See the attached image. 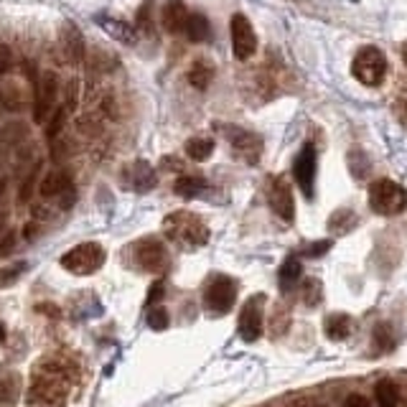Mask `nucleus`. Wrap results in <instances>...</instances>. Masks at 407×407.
Listing matches in <instances>:
<instances>
[{"mask_svg":"<svg viewBox=\"0 0 407 407\" xmlns=\"http://www.w3.org/2000/svg\"><path fill=\"white\" fill-rule=\"evenodd\" d=\"M387 72H389V67H387L385 53L374 46L359 49L354 61H351V74H354V79L361 82V84H367V87H380L382 82L387 79Z\"/></svg>","mask_w":407,"mask_h":407,"instance_id":"1","label":"nucleus"},{"mask_svg":"<svg viewBox=\"0 0 407 407\" xmlns=\"http://www.w3.org/2000/svg\"><path fill=\"white\" fill-rule=\"evenodd\" d=\"M369 204L377 214L394 217V214H402L407 209V191L394 181L380 179L369 186Z\"/></svg>","mask_w":407,"mask_h":407,"instance_id":"2","label":"nucleus"},{"mask_svg":"<svg viewBox=\"0 0 407 407\" xmlns=\"http://www.w3.org/2000/svg\"><path fill=\"white\" fill-rule=\"evenodd\" d=\"M102 262H105V250H102V245H97V242H84V245L69 250V252L61 257V265L74 275L94 273L97 267H102Z\"/></svg>","mask_w":407,"mask_h":407,"instance_id":"3","label":"nucleus"},{"mask_svg":"<svg viewBox=\"0 0 407 407\" xmlns=\"http://www.w3.org/2000/svg\"><path fill=\"white\" fill-rule=\"evenodd\" d=\"M229 34H232V51L240 61H247L257 51V34L245 13H234L229 20Z\"/></svg>","mask_w":407,"mask_h":407,"instance_id":"4","label":"nucleus"},{"mask_svg":"<svg viewBox=\"0 0 407 407\" xmlns=\"http://www.w3.org/2000/svg\"><path fill=\"white\" fill-rule=\"evenodd\" d=\"M234 301H237V283L227 275H217L212 280V285L207 288V295H204V303L212 314L224 316L232 311Z\"/></svg>","mask_w":407,"mask_h":407,"instance_id":"5","label":"nucleus"},{"mask_svg":"<svg viewBox=\"0 0 407 407\" xmlns=\"http://www.w3.org/2000/svg\"><path fill=\"white\" fill-rule=\"evenodd\" d=\"M227 138L232 143L234 153L245 158L250 166H254L262 155V138L260 135L250 133V130H242V127H227Z\"/></svg>","mask_w":407,"mask_h":407,"instance_id":"6","label":"nucleus"},{"mask_svg":"<svg viewBox=\"0 0 407 407\" xmlns=\"http://www.w3.org/2000/svg\"><path fill=\"white\" fill-rule=\"evenodd\" d=\"M293 174H295V181H298V186H301V191L311 199V196H314V186H316V148L311 146V143H306L303 150L298 153V158H295Z\"/></svg>","mask_w":407,"mask_h":407,"instance_id":"7","label":"nucleus"},{"mask_svg":"<svg viewBox=\"0 0 407 407\" xmlns=\"http://www.w3.org/2000/svg\"><path fill=\"white\" fill-rule=\"evenodd\" d=\"M260 303H262V295H254L245 303L240 314V339L252 344V341L260 339L262 334V311H260Z\"/></svg>","mask_w":407,"mask_h":407,"instance_id":"8","label":"nucleus"},{"mask_svg":"<svg viewBox=\"0 0 407 407\" xmlns=\"http://www.w3.org/2000/svg\"><path fill=\"white\" fill-rule=\"evenodd\" d=\"M267 199H270V207H273V212L280 217L283 221H293L295 217V204H293V191H290V186H288L283 179H273V186H270V194H267Z\"/></svg>","mask_w":407,"mask_h":407,"instance_id":"9","label":"nucleus"},{"mask_svg":"<svg viewBox=\"0 0 407 407\" xmlns=\"http://www.w3.org/2000/svg\"><path fill=\"white\" fill-rule=\"evenodd\" d=\"M56 92H59V79H56V74L44 72L39 82V100H36V110H34L36 122H41L46 117V112L53 107V100H56Z\"/></svg>","mask_w":407,"mask_h":407,"instance_id":"10","label":"nucleus"},{"mask_svg":"<svg viewBox=\"0 0 407 407\" xmlns=\"http://www.w3.org/2000/svg\"><path fill=\"white\" fill-rule=\"evenodd\" d=\"M61 49H64V53H67V59L72 64H79L84 59L87 44H84V36L74 23H64V28H61Z\"/></svg>","mask_w":407,"mask_h":407,"instance_id":"11","label":"nucleus"},{"mask_svg":"<svg viewBox=\"0 0 407 407\" xmlns=\"http://www.w3.org/2000/svg\"><path fill=\"white\" fill-rule=\"evenodd\" d=\"M188 11L183 6V0H168L163 11H160V23L166 28L168 34H183V26H186Z\"/></svg>","mask_w":407,"mask_h":407,"instance_id":"12","label":"nucleus"},{"mask_svg":"<svg viewBox=\"0 0 407 407\" xmlns=\"http://www.w3.org/2000/svg\"><path fill=\"white\" fill-rule=\"evenodd\" d=\"M148 250H138V262H141L143 270H148V273H155V270H160V267L166 265V247L160 245V242L155 240H146Z\"/></svg>","mask_w":407,"mask_h":407,"instance_id":"13","label":"nucleus"},{"mask_svg":"<svg viewBox=\"0 0 407 407\" xmlns=\"http://www.w3.org/2000/svg\"><path fill=\"white\" fill-rule=\"evenodd\" d=\"M188 84L194 89H199V92H204V89H209V84L214 82V67L212 61L204 59V56H199V59H194V64H191V69H188L186 74Z\"/></svg>","mask_w":407,"mask_h":407,"instance_id":"14","label":"nucleus"},{"mask_svg":"<svg viewBox=\"0 0 407 407\" xmlns=\"http://www.w3.org/2000/svg\"><path fill=\"white\" fill-rule=\"evenodd\" d=\"M183 34L191 44H204V41L212 39V23L207 20V15L201 13H188L186 26H183Z\"/></svg>","mask_w":407,"mask_h":407,"instance_id":"15","label":"nucleus"},{"mask_svg":"<svg viewBox=\"0 0 407 407\" xmlns=\"http://www.w3.org/2000/svg\"><path fill=\"white\" fill-rule=\"evenodd\" d=\"M323 331L331 341H347L351 336V318L347 314L328 316L326 323H323Z\"/></svg>","mask_w":407,"mask_h":407,"instance_id":"16","label":"nucleus"},{"mask_svg":"<svg viewBox=\"0 0 407 407\" xmlns=\"http://www.w3.org/2000/svg\"><path fill=\"white\" fill-rule=\"evenodd\" d=\"M41 194L44 196H61V194H72V179H69L64 171H53L44 179L41 183Z\"/></svg>","mask_w":407,"mask_h":407,"instance_id":"17","label":"nucleus"},{"mask_svg":"<svg viewBox=\"0 0 407 407\" xmlns=\"http://www.w3.org/2000/svg\"><path fill=\"white\" fill-rule=\"evenodd\" d=\"M374 400H377V407H397L400 405V389L392 380H382L374 387Z\"/></svg>","mask_w":407,"mask_h":407,"instance_id":"18","label":"nucleus"},{"mask_svg":"<svg viewBox=\"0 0 407 407\" xmlns=\"http://www.w3.org/2000/svg\"><path fill=\"white\" fill-rule=\"evenodd\" d=\"M214 153V141L212 138H191L186 141V155L196 163H204Z\"/></svg>","mask_w":407,"mask_h":407,"instance_id":"19","label":"nucleus"},{"mask_svg":"<svg viewBox=\"0 0 407 407\" xmlns=\"http://www.w3.org/2000/svg\"><path fill=\"white\" fill-rule=\"evenodd\" d=\"M204 179H196V176H181L179 181H176V194L183 196V199H196V196L204 191Z\"/></svg>","mask_w":407,"mask_h":407,"instance_id":"20","label":"nucleus"},{"mask_svg":"<svg viewBox=\"0 0 407 407\" xmlns=\"http://www.w3.org/2000/svg\"><path fill=\"white\" fill-rule=\"evenodd\" d=\"M301 273H303V265L298 257H288L285 262L280 265V285L285 288H293L295 283L301 280Z\"/></svg>","mask_w":407,"mask_h":407,"instance_id":"21","label":"nucleus"},{"mask_svg":"<svg viewBox=\"0 0 407 407\" xmlns=\"http://www.w3.org/2000/svg\"><path fill=\"white\" fill-rule=\"evenodd\" d=\"M26 267H28L26 260H18V262H13V265L3 267V270H0V288H8V285H13L15 280H20L23 273H26Z\"/></svg>","mask_w":407,"mask_h":407,"instance_id":"22","label":"nucleus"},{"mask_svg":"<svg viewBox=\"0 0 407 407\" xmlns=\"http://www.w3.org/2000/svg\"><path fill=\"white\" fill-rule=\"evenodd\" d=\"M394 347V334H392V326L389 323H380L374 328V349L377 351H389Z\"/></svg>","mask_w":407,"mask_h":407,"instance_id":"23","label":"nucleus"},{"mask_svg":"<svg viewBox=\"0 0 407 407\" xmlns=\"http://www.w3.org/2000/svg\"><path fill=\"white\" fill-rule=\"evenodd\" d=\"M321 298H323V285H321V280L308 278V280L303 283V303H306L308 308H314L321 303Z\"/></svg>","mask_w":407,"mask_h":407,"instance_id":"24","label":"nucleus"},{"mask_svg":"<svg viewBox=\"0 0 407 407\" xmlns=\"http://www.w3.org/2000/svg\"><path fill=\"white\" fill-rule=\"evenodd\" d=\"M356 224V217L349 209H339V212L328 219V227L334 229V232H349V229Z\"/></svg>","mask_w":407,"mask_h":407,"instance_id":"25","label":"nucleus"},{"mask_svg":"<svg viewBox=\"0 0 407 407\" xmlns=\"http://www.w3.org/2000/svg\"><path fill=\"white\" fill-rule=\"evenodd\" d=\"M150 23H153V3L146 0V3L138 8V13H135V28H141V31H150Z\"/></svg>","mask_w":407,"mask_h":407,"instance_id":"26","label":"nucleus"},{"mask_svg":"<svg viewBox=\"0 0 407 407\" xmlns=\"http://www.w3.org/2000/svg\"><path fill=\"white\" fill-rule=\"evenodd\" d=\"M102 26H105V31L110 36H117L120 41H125V44H135V36L133 31L127 26H122V23H112V20H102Z\"/></svg>","mask_w":407,"mask_h":407,"instance_id":"27","label":"nucleus"},{"mask_svg":"<svg viewBox=\"0 0 407 407\" xmlns=\"http://www.w3.org/2000/svg\"><path fill=\"white\" fill-rule=\"evenodd\" d=\"M349 163H351V174H354L356 179H364V174L369 171L367 155L361 153V150H354V153L349 155Z\"/></svg>","mask_w":407,"mask_h":407,"instance_id":"28","label":"nucleus"},{"mask_svg":"<svg viewBox=\"0 0 407 407\" xmlns=\"http://www.w3.org/2000/svg\"><path fill=\"white\" fill-rule=\"evenodd\" d=\"M148 326L155 328V331L168 328V311L166 308H155V311H150V316H148Z\"/></svg>","mask_w":407,"mask_h":407,"instance_id":"29","label":"nucleus"},{"mask_svg":"<svg viewBox=\"0 0 407 407\" xmlns=\"http://www.w3.org/2000/svg\"><path fill=\"white\" fill-rule=\"evenodd\" d=\"M64 115H67V112H64V110H56V115H53V117H51V125H49V130H46L49 138H53V135H56V133H59V130H61Z\"/></svg>","mask_w":407,"mask_h":407,"instance_id":"30","label":"nucleus"},{"mask_svg":"<svg viewBox=\"0 0 407 407\" xmlns=\"http://www.w3.org/2000/svg\"><path fill=\"white\" fill-rule=\"evenodd\" d=\"M328 250H331V240H321V242H316V245H311L308 254H311V257H321V254H326Z\"/></svg>","mask_w":407,"mask_h":407,"instance_id":"31","label":"nucleus"},{"mask_svg":"<svg viewBox=\"0 0 407 407\" xmlns=\"http://www.w3.org/2000/svg\"><path fill=\"white\" fill-rule=\"evenodd\" d=\"M344 407H369V405L361 394H349L347 400H344Z\"/></svg>","mask_w":407,"mask_h":407,"instance_id":"32","label":"nucleus"},{"mask_svg":"<svg viewBox=\"0 0 407 407\" xmlns=\"http://www.w3.org/2000/svg\"><path fill=\"white\" fill-rule=\"evenodd\" d=\"M397 117L407 125V97H400V100H397Z\"/></svg>","mask_w":407,"mask_h":407,"instance_id":"33","label":"nucleus"},{"mask_svg":"<svg viewBox=\"0 0 407 407\" xmlns=\"http://www.w3.org/2000/svg\"><path fill=\"white\" fill-rule=\"evenodd\" d=\"M3 341H6V326L0 323V344H3Z\"/></svg>","mask_w":407,"mask_h":407,"instance_id":"34","label":"nucleus"},{"mask_svg":"<svg viewBox=\"0 0 407 407\" xmlns=\"http://www.w3.org/2000/svg\"><path fill=\"white\" fill-rule=\"evenodd\" d=\"M402 59H405V67H407V44L402 46Z\"/></svg>","mask_w":407,"mask_h":407,"instance_id":"35","label":"nucleus"}]
</instances>
